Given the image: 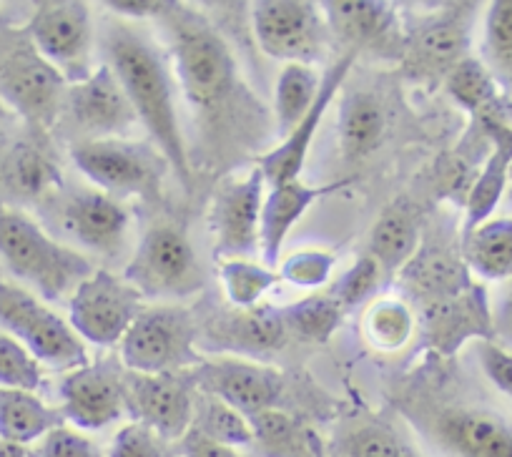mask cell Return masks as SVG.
Here are the masks:
<instances>
[{
    "label": "cell",
    "mask_w": 512,
    "mask_h": 457,
    "mask_svg": "<svg viewBox=\"0 0 512 457\" xmlns=\"http://www.w3.org/2000/svg\"><path fill=\"white\" fill-rule=\"evenodd\" d=\"M43 385V367L11 334H0V387L36 392Z\"/></svg>",
    "instance_id": "obj_40"
},
{
    "label": "cell",
    "mask_w": 512,
    "mask_h": 457,
    "mask_svg": "<svg viewBox=\"0 0 512 457\" xmlns=\"http://www.w3.org/2000/svg\"><path fill=\"white\" fill-rule=\"evenodd\" d=\"M482 56L495 81L512 88V0H495L487 6Z\"/></svg>",
    "instance_id": "obj_37"
},
{
    "label": "cell",
    "mask_w": 512,
    "mask_h": 457,
    "mask_svg": "<svg viewBox=\"0 0 512 457\" xmlns=\"http://www.w3.org/2000/svg\"><path fill=\"white\" fill-rule=\"evenodd\" d=\"M477 357H480L482 372L487 375V380L512 400V352L485 339V342L477 345Z\"/></svg>",
    "instance_id": "obj_45"
},
{
    "label": "cell",
    "mask_w": 512,
    "mask_h": 457,
    "mask_svg": "<svg viewBox=\"0 0 512 457\" xmlns=\"http://www.w3.org/2000/svg\"><path fill=\"white\" fill-rule=\"evenodd\" d=\"M0 98L33 126H51L63 108L66 81L26 31H0Z\"/></svg>",
    "instance_id": "obj_6"
},
{
    "label": "cell",
    "mask_w": 512,
    "mask_h": 457,
    "mask_svg": "<svg viewBox=\"0 0 512 457\" xmlns=\"http://www.w3.org/2000/svg\"><path fill=\"white\" fill-rule=\"evenodd\" d=\"M0 259L46 302H61L96 269L86 254L58 242L38 221L0 204Z\"/></svg>",
    "instance_id": "obj_2"
},
{
    "label": "cell",
    "mask_w": 512,
    "mask_h": 457,
    "mask_svg": "<svg viewBox=\"0 0 512 457\" xmlns=\"http://www.w3.org/2000/svg\"><path fill=\"white\" fill-rule=\"evenodd\" d=\"M179 450L184 457H244L236 447L219 445V442L199 435L196 430L186 432L184 440L179 442Z\"/></svg>",
    "instance_id": "obj_47"
},
{
    "label": "cell",
    "mask_w": 512,
    "mask_h": 457,
    "mask_svg": "<svg viewBox=\"0 0 512 457\" xmlns=\"http://www.w3.org/2000/svg\"><path fill=\"white\" fill-rule=\"evenodd\" d=\"M445 88L457 106L465 108L472 116H480L482 111L500 101L497 96V81L487 66L477 58L467 56L465 61L457 63L445 78Z\"/></svg>",
    "instance_id": "obj_36"
},
{
    "label": "cell",
    "mask_w": 512,
    "mask_h": 457,
    "mask_svg": "<svg viewBox=\"0 0 512 457\" xmlns=\"http://www.w3.org/2000/svg\"><path fill=\"white\" fill-rule=\"evenodd\" d=\"M415 327V314L397 297H379L362 317L364 337L379 352H400L412 339Z\"/></svg>",
    "instance_id": "obj_33"
},
{
    "label": "cell",
    "mask_w": 512,
    "mask_h": 457,
    "mask_svg": "<svg viewBox=\"0 0 512 457\" xmlns=\"http://www.w3.org/2000/svg\"><path fill=\"white\" fill-rule=\"evenodd\" d=\"M349 181H337V184L309 186L304 181H287V184L272 186L264 196L262 209V237H259V252L267 267H277L282 257L284 242H287L292 226L302 219L314 201L324 199L332 191H339Z\"/></svg>",
    "instance_id": "obj_24"
},
{
    "label": "cell",
    "mask_w": 512,
    "mask_h": 457,
    "mask_svg": "<svg viewBox=\"0 0 512 457\" xmlns=\"http://www.w3.org/2000/svg\"><path fill=\"white\" fill-rule=\"evenodd\" d=\"M354 53H342L332 66L327 68V73L322 76V86H319L317 101L309 108V113L299 121L292 129V134L284 136L282 144L274 151L264 154L259 159V171L264 174V181L272 186L287 184V181H297L299 174L304 169V161H307L309 149H312V141L317 136L319 124H322L324 113H327L329 103L334 101L337 91L342 88V83L347 81L349 71H352Z\"/></svg>",
    "instance_id": "obj_21"
},
{
    "label": "cell",
    "mask_w": 512,
    "mask_h": 457,
    "mask_svg": "<svg viewBox=\"0 0 512 457\" xmlns=\"http://www.w3.org/2000/svg\"><path fill=\"white\" fill-rule=\"evenodd\" d=\"M126 412L134 422L146 425L169 442H181L194 425L196 385L191 370L169 375H139L123 372Z\"/></svg>",
    "instance_id": "obj_11"
},
{
    "label": "cell",
    "mask_w": 512,
    "mask_h": 457,
    "mask_svg": "<svg viewBox=\"0 0 512 457\" xmlns=\"http://www.w3.org/2000/svg\"><path fill=\"white\" fill-rule=\"evenodd\" d=\"M191 430L219 442V445L236 447V450L251 447V440H254L249 417L236 412L226 402L206 395V392H196V415Z\"/></svg>",
    "instance_id": "obj_35"
},
{
    "label": "cell",
    "mask_w": 512,
    "mask_h": 457,
    "mask_svg": "<svg viewBox=\"0 0 512 457\" xmlns=\"http://www.w3.org/2000/svg\"><path fill=\"white\" fill-rule=\"evenodd\" d=\"M329 31L347 46V53H374L382 58L405 56L407 33L390 3L374 0H324L319 3Z\"/></svg>",
    "instance_id": "obj_17"
},
{
    "label": "cell",
    "mask_w": 512,
    "mask_h": 457,
    "mask_svg": "<svg viewBox=\"0 0 512 457\" xmlns=\"http://www.w3.org/2000/svg\"><path fill=\"white\" fill-rule=\"evenodd\" d=\"M384 111L372 93H352L339 108V144L349 159H362L382 141Z\"/></svg>",
    "instance_id": "obj_30"
},
{
    "label": "cell",
    "mask_w": 512,
    "mask_h": 457,
    "mask_svg": "<svg viewBox=\"0 0 512 457\" xmlns=\"http://www.w3.org/2000/svg\"><path fill=\"white\" fill-rule=\"evenodd\" d=\"M23 31L66 83H78L96 71L93 68V21L86 3H78V0L38 3Z\"/></svg>",
    "instance_id": "obj_8"
},
{
    "label": "cell",
    "mask_w": 512,
    "mask_h": 457,
    "mask_svg": "<svg viewBox=\"0 0 512 457\" xmlns=\"http://www.w3.org/2000/svg\"><path fill=\"white\" fill-rule=\"evenodd\" d=\"M66 425L61 410L46 405L36 392L0 387V437L31 445L56 427Z\"/></svg>",
    "instance_id": "obj_26"
},
{
    "label": "cell",
    "mask_w": 512,
    "mask_h": 457,
    "mask_svg": "<svg viewBox=\"0 0 512 457\" xmlns=\"http://www.w3.org/2000/svg\"><path fill=\"white\" fill-rule=\"evenodd\" d=\"M126 279L144 299L191 297L204 287L194 244L171 224L151 226L123 269Z\"/></svg>",
    "instance_id": "obj_7"
},
{
    "label": "cell",
    "mask_w": 512,
    "mask_h": 457,
    "mask_svg": "<svg viewBox=\"0 0 512 457\" xmlns=\"http://www.w3.org/2000/svg\"><path fill=\"white\" fill-rule=\"evenodd\" d=\"M53 224L78 247L113 254L126 242L131 219L116 196L106 191L76 189L53 201Z\"/></svg>",
    "instance_id": "obj_18"
},
{
    "label": "cell",
    "mask_w": 512,
    "mask_h": 457,
    "mask_svg": "<svg viewBox=\"0 0 512 457\" xmlns=\"http://www.w3.org/2000/svg\"><path fill=\"white\" fill-rule=\"evenodd\" d=\"M0 174H3V181L21 196L43 194L56 179L53 166L36 149H28V146L13 149L11 156L3 161Z\"/></svg>",
    "instance_id": "obj_39"
},
{
    "label": "cell",
    "mask_w": 512,
    "mask_h": 457,
    "mask_svg": "<svg viewBox=\"0 0 512 457\" xmlns=\"http://www.w3.org/2000/svg\"><path fill=\"white\" fill-rule=\"evenodd\" d=\"M176 78L196 108H214L229 98L236 81V63L221 33L196 11L176 3L164 16Z\"/></svg>",
    "instance_id": "obj_3"
},
{
    "label": "cell",
    "mask_w": 512,
    "mask_h": 457,
    "mask_svg": "<svg viewBox=\"0 0 512 457\" xmlns=\"http://www.w3.org/2000/svg\"><path fill=\"white\" fill-rule=\"evenodd\" d=\"M123 372V365L113 362H96L63 372L58 385V410L63 420L71 422L76 430H103L121 420L126 412Z\"/></svg>",
    "instance_id": "obj_16"
},
{
    "label": "cell",
    "mask_w": 512,
    "mask_h": 457,
    "mask_svg": "<svg viewBox=\"0 0 512 457\" xmlns=\"http://www.w3.org/2000/svg\"><path fill=\"white\" fill-rule=\"evenodd\" d=\"M141 299L144 297L126 279L96 269L68 299V324L83 342L116 347L144 309Z\"/></svg>",
    "instance_id": "obj_10"
},
{
    "label": "cell",
    "mask_w": 512,
    "mask_h": 457,
    "mask_svg": "<svg viewBox=\"0 0 512 457\" xmlns=\"http://www.w3.org/2000/svg\"><path fill=\"white\" fill-rule=\"evenodd\" d=\"M31 457H106V452L86 432L61 425L36 442Z\"/></svg>",
    "instance_id": "obj_44"
},
{
    "label": "cell",
    "mask_w": 512,
    "mask_h": 457,
    "mask_svg": "<svg viewBox=\"0 0 512 457\" xmlns=\"http://www.w3.org/2000/svg\"><path fill=\"white\" fill-rule=\"evenodd\" d=\"M422 332L427 345L440 355H455L465 342L490 339V307L485 289L470 284L455 294L430 299L422 304Z\"/></svg>",
    "instance_id": "obj_20"
},
{
    "label": "cell",
    "mask_w": 512,
    "mask_h": 457,
    "mask_svg": "<svg viewBox=\"0 0 512 457\" xmlns=\"http://www.w3.org/2000/svg\"><path fill=\"white\" fill-rule=\"evenodd\" d=\"M402 272H405V284L410 294L420 297L422 304L445 297V294H455L472 284L465 259L460 262V259L447 257L445 252H432L425 257L415 254V259Z\"/></svg>",
    "instance_id": "obj_31"
},
{
    "label": "cell",
    "mask_w": 512,
    "mask_h": 457,
    "mask_svg": "<svg viewBox=\"0 0 512 457\" xmlns=\"http://www.w3.org/2000/svg\"><path fill=\"white\" fill-rule=\"evenodd\" d=\"M475 3H450L407 33L405 68L415 78L445 81L447 73L470 56Z\"/></svg>",
    "instance_id": "obj_13"
},
{
    "label": "cell",
    "mask_w": 512,
    "mask_h": 457,
    "mask_svg": "<svg viewBox=\"0 0 512 457\" xmlns=\"http://www.w3.org/2000/svg\"><path fill=\"white\" fill-rule=\"evenodd\" d=\"M251 28L259 48L284 63L314 66L327 53L329 26L317 3L259 0L251 6Z\"/></svg>",
    "instance_id": "obj_9"
},
{
    "label": "cell",
    "mask_w": 512,
    "mask_h": 457,
    "mask_svg": "<svg viewBox=\"0 0 512 457\" xmlns=\"http://www.w3.org/2000/svg\"><path fill=\"white\" fill-rule=\"evenodd\" d=\"M264 174L251 169L241 179H226L211 204V234L216 259H249L259 249L264 209Z\"/></svg>",
    "instance_id": "obj_12"
},
{
    "label": "cell",
    "mask_w": 512,
    "mask_h": 457,
    "mask_svg": "<svg viewBox=\"0 0 512 457\" xmlns=\"http://www.w3.org/2000/svg\"><path fill=\"white\" fill-rule=\"evenodd\" d=\"M327 457H422L410 442L382 422H349L334 432Z\"/></svg>",
    "instance_id": "obj_29"
},
{
    "label": "cell",
    "mask_w": 512,
    "mask_h": 457,
    "mask_svg": "<svg viewBox=\"0 0 512 457\" xmlns=\"http://www.w3.org/2000/svg\"><path fill=\"white\" fill-rule=\"evenodd\" d=\"M342 317L344 309L332 294H319V297L314 294V297L284 307V322L289 332L309 342H327L342 324Z\"/></svg>",
    "instance_id": "obj_38"
},
{
    "label": "cell",
    "mask_w": 512,
    "mask_h": 457,
    "mask_svg": "<svg viewBox=\"0 0 512 457\" xmlns=\"http://www.w3.org/2000/svg\"><path fill=\"white\" fill-rule=\"evenodd\" d=\"M73 164L106 194H146L161 171L154 151L126 139H81L71 149Z\"/></svg>",
    "instance_id": "obj_15"
},
{
    "label": "cell",
    "mask_w": 512,
    "mask_h": 457,
    "mask_svg": "<svg viewBox=\"0 0 512 457\" xmlns=\"http://www.w3.org/2000/svg\"><path fill=\"white\" fill-rule=\"evenodd\" d=\"M103 6L116 16L141 21V18H164L176 3L174 0H106Z\"/></svg>",
    "instance_id": "obj_46"
},
{
    "label": "cell",
    "mask_w": 512,
    "mask_h": 457,
    "mask_svg": "<svg viewBox=\"0 0 512 457\" xmlns=\"http://www.w3.org/2000/svg\"><path fill=\"white\" fill-rule=\"evenodd\" d=\"M103 53H106V66L116 73L118 83L134 106L139 124L149 131L159 154L189 189V151L176 113L174 81L159 48L144 33L116 23L103 33Z\"/></svg>",
    "instance_id": "obj_1"
},
{
    "label": "cell",
    "mask_w": 512,
    "mask_h": 457,
    "mask_svg": "<svg viewBox=\"0 0 512 457\" xmlns=\"http://www.w3.org/2000/svg\"><path fill=\"white\" fill-rule=\"evenodd\" d=\"M108 457H184L181 450H176V442H169L166 437L156 435L146 425L131 422L121 427L118 435L113 437V445Z\"/></svg>",
    "instance_id": "obj_42"
},
{
    "label": "cell",
    "mask_w": 512,
    "mask_h": 457,
    "mask_svg": "<svg viewBox=\"0 0 512 457\" xmlns=\"http://www.w3.org/2000/svg\"><path fill=\"white\" fill-rule=\"evenodd\" d=\"M0 457H31V450L26 445H18V442L0 437Z\"/></svg>",
    "instance_id": "obj_48"
},
{
    "label": "cell",
    "mask_w": 512,
    "mask_h": 457,
    "mask_svg": "<svg viewBox=\"0 0 512 457\" xmlns=\"http://www.w3.org/2000/svg\"><path fill=\"white\" fill-rule=\"evenodd\" d=\"M219 279L226 299L234 309L259 307L264 294L277 287L282 279L267 264H256L251 259H221Z\"/></svg>",
    "instance_id": "obj_34"
},
{
    "label": "cell",
    "mask_w": 512,
    "mask_h": 457,
    "mask_svg": "<svg viewBox=\"0 0 512 457\" xmlns=\"http://www.w3.org/2000/svg\"><path fill=\"white\" fill-rule=\"evenodd\" d=\"M63 108L88 139H121L139 124L126 91L106 63L83 81L71 83Z\"/></svg>",
    "instance_id": "obj_19"
},
{
    "label": "cell",
    "mask_w": 512,
    "mask_h": 457,
    "mask_svg": "<svg viewBox=\"0 0 512 457\" xmlns=\"http://www.w3.org/2000/svg\"><path fill=\"white\" fill-rule=\"evenodd\" d=\"M382 274L384 272L379 269V264L367 254V257H362L359 262H354L352 267H349V272L334 284L332 297L337 299L339 307H342L344 312L352 307H359L364 299H369L377 292Z\"/></svg>",
    "instance_id": "obj_43"
},
{
    "label": "cell",
    "mask_w": 512,
    "mask_h": 457,
    "mask_svg": "<svg viewBox=\"0 0 512 457\" xmlns=\"http://www.w3.org/2000/svg\"><path fill=\"white\" fill-rule=\"evenodd\" d=\"M322 78L317 76L312 66L304 63H287L277 78V91H274V116H277L279 134H292L294 126L309 113V108L317 101Z\"/></svg>",
    "instance_id": "obj_32"
},
{
    "label": "cell",
    "mask_w": 512,
    "mask_h": 457,
    "mask_svg": "<svg viewBox=\"0 0 512 457\" xmlns=\"http://www.w3.org/2000/svg\"><path fill=\"white\" fill-rule=\"evenodd\" d=\"M462 259L485 279L512 277V216L487 219L462 234Z\"/></svg>",
    "instance_id": "obj_28"
},
{
    "label": "cell",
    "mask_w": 512,
    "mask_h": 457,
    "mask_svg": "<svg viewBox=\"0 0 512 457\" xmlns=\"http://www.w3.org/2000/svg\"><path fill=\"white\" fill-rule=\"evenodd\" d=\"M417 254V221L405 204L384 209L369 234V257L384 274L402 272Z\"/></svg>",
    "instance_id": "obj_27"
},
{
    "label": "cell",
    "mask_w": 512,
    "mask_h": 457,
    "mask_svg": "<svg viewBox=\"0 0 512 457\" xmlns=\"http://www.w3.org/2000/svg\"><path fill=\"white\" fill-rule=\"evenodd\" d=\"M123 370L139 375H169L194 370L199 357V329L189 309L159 304L141 309L118 345Z\"/></svg>",
    "instance_id": "obj_4"
},
{
    "label": "cell",
    "mask_w": 512,
    "mask_h": 457,
    "mask_svg": "<svg viewBox=\"0 0 512 457\" xmlns=\"http://www.w3.org/2000/svg\"><path fill=\"white\" fill-rule=\"evenodd\" d=\"M191 377L196 390L226 402L244 417L274 410L284 390L282 372L234 355L201 360Z\"/></svg>",
    "instance_id": "obj_14"
},
{
    "label": "cell",
    "mask_w": 512,
    "mask_h": 457,
    "mask_svg": "<svg viewBox=\"0 0 512 457\" xmlns=\"http://www.w3.org/2000/svg\"><path fill=\"white\" fill-rule=\"evenodd\" d=\"M337 257L327 249H297L279 264V279L299 289H319L329 282Z\"/></svg>",
    "instance_id": "obj_41"
},
{
    "label": "cell",
    "mask_w": 512,
    "mask_h": 457,
    "mask_svg": "<svg viewBox=\"0 0 512 457\" xmlns=\"http://www.w3.org/2000/svg\"><path fill=\"white\" fill-rule=\"evenodd\" d=\"M0 327L8 329L41 365L71 372L88 365L86 345L71 324L33 292L0 279Z\"/></svg>",
    "instance_id": "obj_5"
},
{
    "label": "cell",
    "mask_w": 512,
    "mask_h": 457,
    "mask_svg": "<svg viewBox=\"0 0 512 457\" xmlns=\"http://www.w3.org/2000/svg\"><path fill=\"white\" fill-rule=\"evenodd\" d=\"M437 437L457 457H512V425L477 407H452L437 420Z\"/></svg>",
    "instance_id": "obj_23"
},
{
    "label": "cell",
    "mask_w": 512,
    "mask_h": 457,
    "mask_svg": "<svg viewBox=\"0 0 512 457\" xmlns=\"http://www.w3.org/2000/svg\"><path fill=\"white\" fill-rule=\"evenodd\" d=\"M287 334L284 309L259 304L251 309H234L226 317L211 322L204 332H199V347L234 355H259L279 350Z\"/></svg>",
    "instance_id": "obj_22"
},
{
    "label": "cell",
    "mask_w": 512,
    "mask_h": 457,
    "mask_svg": "<svg viewBox=\"0 0 512 457\" xmlns=\"http://www.w3.org/2000/svg\"><path fill=\"white\" fill-rule=\"evenodd\" d=\"M254 440L251 447L262 457H327L319 437L282 410H267L249 417Z\"/></svg>",
    "instance_id": "obj_25"
}]
</instances>
